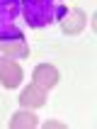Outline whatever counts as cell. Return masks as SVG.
<instances>
[{
  "label": "cell",
  "mask_w": 97,
  "mask_h": 129,
  "mask_svg": "<svg viewBox=\"0 0 97 129\" xmlns=\"http://www.w3.org/2000/svg\"><path fill=\"white\" fill-rule=\"evenodd\" d=\"M20 0H0V42L24 37L20 29Z\"/></svg>",
  "instance_id": "obj_2"
},
{
  "label": "cell",
  "mask_w": 97,
  "mask_h": 129,
  "mask_svg": "<svg viewBox=\"0 0 97 129\" xmlns=\"http://www.w3.org/2000/svg\"><path fill=\"white\" fill-rule=\"evenodd\" d=\"M0 63H3V58H0Z\"/></svg>",
  "instance_id": "obj_9"
},
{
  "label": "cell",
  "mask_w": 97,
  "mask_h": 129,
  "mask_svg": "<svg viewBox=\"0 0 97 129\" xmlns=\"http://www.w3.org/2000/svg\"><path fill=\"white\" fill-rule=\"evenodd\" d=\"M0 51L10 58H24L27 56V44H24V37L22 39H7V42H0Z\"/></svg>",
  "instance_id": "obj_7"
},
{
  "label": "cell",
  "mask_w": 97,
  "mask_h": 129,
  "mask_svg": "<svg viewBox=\"0 0 97 129\" xmlns=\"http://www.w3.org/2000/svg\"><path fill=\"white\" fill-rule=\"evenodd\" d=\"M22 80V68L15 61H3L0 63V83L5 88H17Z\"/></svg>",
  "instance_id": "obj_4"
},
{
  "label": "cell",
  "mask_w": 97,
  "mask_h": 129,
  "mask_svg": "<svg viewBox=\"0 0 97 129\" xmlns=\"http://www.w3.org/2000/svg\"><path fill=\"white\" fill-rule=\"evenodd\" d=\"M12 129H20V127H36V117L32 112H17L12 117V122H10Z\"/></svg>",
  "instance_id": "obj_8"
},
{
  "label": "cell",
  "mask_w": 97,
  "mask_h": 129,
  "mask_svg": "<svg viewBox=\"0 0 97 129\" xmlns=\"http://www.w3.org/2000/svg\"><path fill=\"white\" fill-rule=\"evenodd\" d=\"M58 22H61V29L66 34H78L85 27V12L83 10H63Z\"/></svg>",
  "instance_id": "obj_3"
},
{
  "label": "cell",
  "mask_w": 97,
  "mask_h": 129,
  "mask_svg": "<svg viewBox=\"0 0 97 129\" xmlns=\"http://www.w3.org/2000/svg\"><path fill=\"white\" fill-rule=\"evenodd\" d=\"M66 7L58 5V0H22L20 12L22 20L27 22L32 29H41L51 22H58Z\"/></svg>",
  "instance_id": "obj_1"
},
{
  "label": "cell",
  "mask_w": 97,
  "mask_h": 129,
  "mask_svg": "<svg viewBox=\"0 0 97 129\" xmlns=\"http://www.w3.org/2000/svg\"><path fill=\"white\" fill-rule=\"evenodd\" d=\"M58 71H56L54 66H48V63H41V66H36L34 68V83L36 85H41L44 90H48V88H54L56 83H58Z\"/></svg>",
  "instance_id": "obj_5"
},
{
  "label": "cell",
  "mask_w": 97,
  "mask_h": 129,
  "mask_svg": "<svg viewBox=\"0 0 97 129\" xmlns=\"http://www.w3.org/2000/svg\"><path fill=\"white\" fill-rule=\"evenodd\" d=\"M22 105H27V107H41L44 102H46V90H44L41 85H29L24 88V93H22Z\"/></svg>",
  "instance_id": "obj_6"
}]
</instances>
